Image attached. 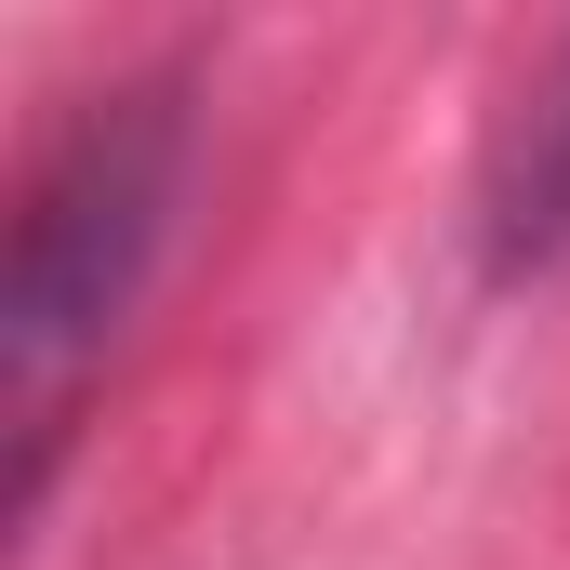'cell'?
Wrapping results in <instances>:
<instances>
[{"mask_svg": "<svg viewBox=\"0 0 570 570\" xmlns=\"http://www.w3.org/2000/svg\"><path fill=\"white\" fill-rule=\"evenodd\" d=\"M199 173L186 67H120L67 94L40 146L13 159V253H0V438H13V531L53 504L67 438L107 399L146 292L173 266Z\"/></svg>", "mask_w": 570, "mask_h": 570, "instance_id": "cell-1", "label": "cell"}, {"mask_svg": "<svg viewBox=\"0 0 570 570\" xmlns=\"http://www.w3.org/2000/svg\"><path fill=\"white\" fill-rule=\"evenodd\" d=\"M464 226H478V266H491L504 292L570 279V27L518 67V94L491 107Z\"/></svg>", "mask_w": 570, "mask_h": 570, "instance_id": "cell-2", "label": "cell"}]
</instances>
